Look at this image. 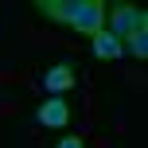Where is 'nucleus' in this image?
Here are the masks:
<instances>
[{"mask_svg":"<svg viewBox=\"0 0 148 148\" xmlns=\"http://www.w3.org/2000/svg\"><path fill=\"white\" fill-rule=\"evenodd\" d=\"M74 78H78L74 59H62V62H55V66L43 74V86L51 90V94H66V90H74Z\"/></svg>","mask_w":148,"mask_h":148,"instance_id":"20e7f679","label":"nucleus"},{"mask_svg":"<svg viewBox=\"0 0 148 148\" xmlns=\"http://www.w3.org/2000/svg\"><path fill=\"white\" fill-rule=\"evenodd\" d=\"M121 47H125L133 59H148V31H129V35L121 39Z\"/></svg>","mask_w":148,"mask_h":148,"instance_id":"0eeeda50","label":"nucleus"},{"mask_svg":"<svg viewBox=\"0 0 148 148\" xmlns=\"http://www.w3.org/2000/svg\"><path fill=\"white\" fill-rule=\"evenodd\" d=\"M105 31L117 39H125L129 31H148V12L140 4H125V0L105 4Z\"/></svg>","mask_w":148,"mask_h":148,"instance_id":"f257e3e1","label":"nucleus"},{"mask_svg":"<svg viewBox=\"0 0 148 148\" xmlns=\"http://www.w3.org/2000/svg\"><path fill=\"white\" fill-rule=\"evenodd\" d=\"M35 8L47 16V20H55V23H70V20H74V8H78V0H39Z\"/></svg>","mask_w":148,"mask_h":148,"instance_id":"423d86ee","label":"nucleus"},{"mask_svg":"<svg viewBox=\"0 0 148 148\" xmlns=\"http://www.w3.org/2000/svg\"><path fill=\"white\" fill-rule=\"evenodd\" d=\"M90 47H94V55L97 59H121L125 55V47H121V39L117 35H109V31H97V35H90Z\"/></svg>","mask_w":148,"mask_h":148,"instance_id":"39448f33","label":"nucleus"},{"mask_svg":"<svg viewBox=\"0 0 148 148\" xmlns=\"http://www.w3.org/2000/svg\"><path fill=\"white\" fill-rule=\"evenodd\" d=\"M70 27L78 31V35H97V31L105 27V0H78Z\"/></svg>","mask_w":148,"mask_h":148,"instance_id":"f03ea898","label":"nucleus"},{"mask_svg":"<svg viewBox=\"0 0 148 148\" xmlns=\"http://www.w3.org/2000/svg\"><path fill=\"white\" fill-rule=\"evenodd\" d=\"M55 148H86V144H82V136H62Z\"/></svg>","mask_w":148,"mask_h":148,"instance_id":"6e6552de","label":"nucleus"},{"mask_svg":"<svg viewBox=\"0 0 148 148\" xmlns=\"http://www.w3.org/2000/svg\"><path fill=\"white\" fill-rule=\"evenodd\" d=\"M35 121H39L43 129H66V125H70V105H66V97H47V101L35 109Z\"/></svg>","mask_w":148,"mask_h":148,"instance_id":"7ed1b4c3","label":"nucleus"}]
</instances>
